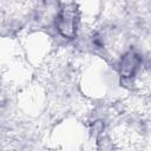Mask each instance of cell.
I'll return each instance as SVG.
<instances>
[{
  "label": "cell",
  "instance_id": "obj_2",
  "mask_svg": "<svg viewBox=\"0 0 151 151\" xmlns=\"http://www.w3.org/2000/svg\"><path fill=\"white\" fill-rule=\"evenodd\" d=\"M140 64V58L138 54L133 53V52H129L126 53L120 61V73L123 77H132L136 71L138 70Z\"/></svg>",
  "mask_w": 151,
  "mask_h": 151
},
{
  "label": "cell",
  "instance_id": "obj_1",
  "mask_svg": "<svg viewBox=\"0 0 151 151\" xmlns=\"http://www.w3.org/2000/svg\"><path fill=\"white\" fill-rule=\"evenodd\" d=\"M58 29L64 37H73L76 32V19L72 11L64 9L58 18Z\"/></svg>",
  "mask_w": 151,
  "mask_h": 151
}]
</instances>
